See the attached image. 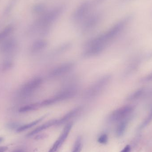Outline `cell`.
<instances>
[{
	"label": "cell",
	"instance_id": "obj_8",
	"mask_svg": "<svg viewBox=\"0 0 152 152\" xmlns=\"http://www.w3.org/2000/svg\"><path fill=\"white\" fill-rule=\"evenodd\" d=\"M146 88L142 87L135 90L129 94L126 97L127 101L129 102H134L142 99L145 96H148L149 91Z\"/></svg>",
	"mask_w": 152,
	"mask_h": 152
},
{
	"label": "cell",
	"instance_id": "obj_10",
	"mask_svg": "<svg viewBox=\"0 0 152 152\" xmlns=\"http://www.w3.org/2000/svg\"><path fill=\"white\" fill-rule=\"evenodd\" d=\"M58 124V119L52 120L49 121L47 122H45L44 124H42L41 126H39L38 127L36 128L35 129L31 131L30 133H28L26 136L27 137L33 136L38 133H40L41 131L45 130L49 128L50 127L54 126H57Z\"/></svg>",
	"mask_w": 152,
	"mask_h": 152
},
{
	"label": "cell",
	"instance_id": "obj_23",
	"mask_svg": "<svg viewBox=\"0 0 152 152\" xmlns=\"http://www.w3.org/2000/svg\"><path fill=\"white\" fill-rule=\"evenodd\" d=\"M7 127L10 129H14L19 127V124L17 122H10L7 125Z\"/></svg>",
	"mask_w": 152,
	"mask_h": 152
},
{
	"label": "cell",
	"instance_id": "obj_21",
	"mask_svg": "<svg viewBox=\"0 0 152 152\" xmlns=\"http://www.w3.org/2000/svg\"><path fill=\"white\" fill-rule=\"evenodd\" d=\"M140 81L141 83H150L152 82V72L140 79Z\"/></svg>",
	"mask_w": 152,
	"mask_h": 152
},
{
	"label": "cell",
	"instance_id": "obj_9",
	"mask_svg": "<svg viewBox=\"0 0 152 152\" xmlns=\"http://www.w3.org/2000/svg\"><path fill=\"white\" fill-rule=\"evenodd\" d=\"M17 45V42L14 39H7L0 45V53L3 54L11 53L16 49Z\"/></svg>",
	"mask_w": 152,
	"mask_h": 152
},
{
	"label": "cell",
	"instance_id": "obj_12",
	"mask_svg": "<svg viewBox=\"0 0 152 152\" xmlns=\"http://www.w3.org/2000/svg\"><path fill=\"white\" fill-rule=\"evenodd\" d=\"M131 116L119 122L118 125L116 129V133L117 136L120 137L124 134L129 121L131 119Z\"/></svg>",
	"mask_w": 152,
	"mask_h": 152
},
{
	"label": "cell",
	"instance_id": "obj_26",
	"mask_svg": "<svg viewBox=\"0 0 152 152\" xmlns=\"http://www.w3.org/2000/svg\"><path fill=\"white\" fill-rule=\"evenodd\" d=\"M14 152H23L22 150H18V151H15Z\"/></svg>",
	"mask_w": 152,
	"mask_h": 152
},
{
	"label": "cell",
	"instance_id": "obj_24",
	"mask_svg": "<svg viewBox=\"0 0 152 152\" xmlns=\"http://www.w3.org/2000/svg\"><path fill=\"white\" fill-rule=\"evenodd\" d=\"M131 147L129 145H127L120 152H130Z\"/></svg>",
	"mask_w": 152,
	"mask_h": 152
},
{
	"label": "cell",
	"instance_id": "obj_16",
	"mask_svg": "<svg viewBox=\"0 0 152 152\" xmlns=\"http://www.w3.org/2000/svg\"><path fill=\"white\" fill-rule=\"evenodd\" d=\"M13 28L12 26L9 25L0 32V42L4 41L5 38L9 36V35L13 31Z\"/></svg>",
	"mask_w": 152,
	"mask_h": 152
},
{
	"label": "cell",
	"instance_id": "obj_5",
	"mask_svg": "<svg viewBox=\"0 0 152 152\" xmlns=\"http://www.w3.org/2000/svg\"><path fill=\"white\" fill-rule=\"evenodd\" d=\"M43 81V79L40 77L30 80L20 88V96L24 98L30 96L42 86Z\"/></svg>",
	"mask_w": 152,
	"mask_h": 152
},
{
	"label": "cell",
	"instance_id": "obj_15",
	"mask_svg": "<svg viewBox=\"0 0 152 152\" xmlns=\"http://www.w3.org/2000/svg\"><path fill=\"white\" fill-rule=\"evenodd\" d=\"M44 118L45 116L44 117H42V118H40L34 121H33V122H30V123H28V124L20 126L17 129V132L18 133H20V132H23V131H25V130H27V129L34 126L36 125L37 124L39 123V122H41Z\"/></svg>",
	"mask_w": 152,
	"mask_h": 152
},
{
	"label": "cell",
	"instance_id": "obj_2",
	"mask_svg": "<svg viewBox=\"0 0 152 152\" xmlns=\"http://www.w3.org/2000/svg\"><path fill=\"white\" fill-rule=\"evenodd\" d=\"M77 91V85H69L52 97L39 102L40 106L42 107L49 106L73 98L75 96Z\"/></svg>",
	"mask_w": 152,
	"mask_h": 152
},
{
	"label": "cell",
	"instance_id": "obj_17",
	"mask_svg": "<svg viewBox=\"0 0 152 152\" xmlns=\"http://www.w3.org/2000/svg\"><path fill=\"white\" fill-rule=\"evenodd\" d=\"M88 4H82L78 10H77L75 14V18H80L85 14L86 12L88 9Z\"/></svg>",
	"mask_w": 152,
	"mask_h": 152
},
{
	"label": "cell",
	"instance_id": "obj_7",
	"mask_svg": "<svg viewBox=\"0 0 152 152\" xmlns=\"http://www.w3.org/2000/svg\"><path fill=\"white\" fill-rule=\"evenodd\" d=\"M72 122H69L65 126L61 134L48 152H56L58 151V149L62 145L68 136L69 134L72 129Z\"/></svg>",
	"mask_w": 152,
	"mask_h": 152
},
{
	"label": "cell",
	"instance_id": "obj_14",
	"mask_svg": "<svg viewBox=\"0 0 152 152\" xmlns=\"http://www.w3.org/2000/svg\"><path fill=\"white\" fill-rule=\"evenodd\" d=\"M40 105L39 102L31 104H28L25 105L20 108L19 112L21 113L28 112L32 111L35 110H37L38 108H40Z\"/></svg>",
	"mask_w": 152,
	"mask_h": 152
},
{
	"label": "cell",
	"instance_id": "obj_4",
	"mask_svg": "<svg viewBox=\"0 0 152 152\" xmlns=\"http://www.w3.org/2000/svg\"><path fill=\"white\" fill-rule=\"evenodd\" d=\"M134 109V106L131 104H127L119 107L111 113L108 118V121L111 123L119 122L132 116Z\"/></svg>",
	"mask_w": 152,
	"mask_h": 152
},
{
	"label": "cell",
	"instance_id": "obj_19",
	"mask_svg": "<svg viewBox=\"0 0 152 152\" xmlns=\"http://www.w3.org/2000/svg\"><path fill=\"white\" fill-rule=\"evenodd\" d=\"M152 121V107L149 113L145 119L143 121L142 123L141 124L140 126V129H142L145 127L147 126Z\"/></svg>",
	"mask_w": 152,
	"mask_h": 152
},
{
	"label": "cell",
	"instance_id": "obj_1",
	"mask_svg": "<svg viewBox=\"0 0 152 152\" xmlns=\"http://www.w3.org/2000/svg\"><path fill=\"white\" fill-rule=\"evenodd\" d=\"M124 28L123 24L121 22H118L106 33L89 41L84 49V57H94L102 53L108 45L120 34Z\"/></svg>",
	"mask_w": 152,
	"mask_h": 152
},
{
	"label": "cell",
	"instance_id": "obj_27",
	"mask_svg": "<svg viewBox=\"0 0 152 152\" xmlns=\"http://www.w3.org/2000/svg\"><path fill=\"white\" fill-rule=\"evenodd\" d=\"M3 138H2V137H0V142L3 141Z\"/></svg>",
	"mask_w": 152,
	"mask_h": 152
},
{
	"label": "cell",
	"instance_id": "obj_20",
	"mask_svg": "<svg viewBox=\"0 0 152 152\" xmlns=\"http://www.w3.org/2000/svg\"><path fill=\"white\" fill-rule=\"evenodd\" d=\"M82 147V138L79 137L76 140L72 152H80Z\"/></svg>",
	"mask_w": 152,
	"mask_h": 152
},
{
	"label": "cell",
	"instance_id": "obj_22",
	"mask_svg": "<svg viewBox=\"0 0 152 152\" xmlns=\"http://www.w3.org/2000/svg\"><path fill=\"white\" fill-rule=\"evenodd\" d=\"M108 141V136L106 134H103L98 138V142L102 144L107 143Z\"/></svg>",
	"mask_w": 152,
	"mask_h": 152
},
{
	"label": "cell",
	"instance_id": "obj_13",
	"mask_svg": "<svg viewBox=\"0 0 152 152\" xmlns=\"http://www.w3.org/2000/svg\"><path fill=\"white\" fill-rule=\"evenodd\" d=\"M48 45L46 41L38 40L33 43L31 47V51L33 53H37L46 48Z\"/></svg>",
	"mask_w": 152,
	"mask_h": 152
},
{
	"label": "cell",
	"instance_id": "obj_3",
	"mask_svg": "<svg viewBox=\"0 0 152 152\" xmlns=\"http://www.w3.org/2000/svg\"><path fill=\"white\" fill-rule=\"evenodd\" d=\"M111 79V76L109 75L99 78L86 90L84 94V97L87 100H92L96 98L107 87Z\"/></svg>",
	"mask_w": 152,
	"mask_h": 152
},
{
	"label": "cell",
	"instance_id": "obj_18",
	"mask_svg": "<svg viewBox=\"0 0 152 152\" xmlns=\"http://www.w3.org/2000/svg\"><path fill=\"white\" fill-rule=\"evenodd\" d=\"M13 66V61L10 60H7L3 62L1 65V69L4 72L10 70Z\"/></svg>",
	"mask_w": 152,
	"mask_h": 152
},
{
	"label": "cell",
	"instance_id": "obj_25",
	"mask_svg": "<svg viewBox=\"0 0 152 152\" xmlns=\"http://www.w3.org/2000/svg\"><path fill=\"white\" fill-rule=\"evenodd\" d=\"M8 150L7 146H0V152H5Z\"/></svg>",
	"mask_w": 152,
	"mask_h": 152
},
{
	"label": "cell",
	"instance_id": "obj_6",
	"mask_svg": "<svg viewBox=\"0 0 152 152\" xmlns=\"http://www.w3.org/2000/svg\"><path fill=\"white\" fill-rule=\"evenodd\" d=\"M75 67V63L67 62L55 67L49 72L48 77L50 78L60 77L70 73Z\"/></svg>",
	"mask_w": 152,
	"mask_h": 152
},
{
	"label": "cell",
	"instance_id": "obj_11",
	"mask_svg": "<svg viewBox=\"0 0 152 152\" xmlns=\"http://www.w3.org/2000/svg\"><path fill=\"white\" fill-rule=\"evenodd\" d=\"M82 110L81 107H76L73 110L69 112L66 114H65L61 118L58 119V125H60L64 124L70 120L72 118H74L79 114Z\"/></svg>",
	"mask_w": 152,
	"mask_h": 152
}]
</instances>
